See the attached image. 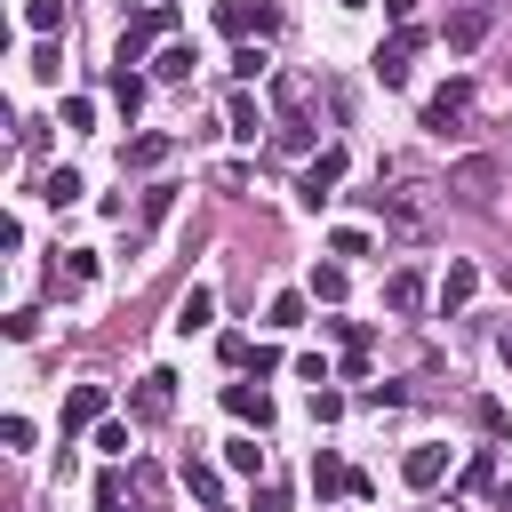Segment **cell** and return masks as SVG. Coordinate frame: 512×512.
Segmentation results:
<instances>
[{
  "label": "cell",
  "mask_w": 512,
  "mask_h": 512,
  "mask_svg": "<svg viewBox=\"0 0 512 512\" xmlns=\"http://www.w3.org/2000/svg\"><path fill=\"white\" fill-rule=\"evenodd\" d=\"M440 176L424 168V160H384L376 168V192H368V208L384 216V232H400V240H424L432 224H440Z\"/></svg>",
  "instance_id": "cell-1"
},
{
  "label": "cell",
  "mask_w": 512,
  "mask_h": 512,
  "mask_svg": "<svg viewBox=\"0 0 512 512\" xmlns=\"http://www.w3.org/2000/svg\"><path fill=\"white\" fill-rule=\"evenodd\" d=\"M168 32H176V8H168V0H144V8L128 16V32H120V64H144V48L168 40Z\"/></svg>",
  "instance_id": "cell-2"
},
{
  "label": "cell",
  "mask_w": 512,
  "mask_h": 512,
  "mask_svg": "<svg viewBox=\"0 0 512 512\" xmlns=\"http://www.w3.org/2000/svg\"><path fill=\"white\" fill-rule=\"evenodd\" d=\"M464 120H472V80H448V88L424 96V128H432V136H456Z\"/></svg>",
  "instance_id": "cell-3"
},
{
  "label": "cell",
  "mask_w": 512,
  "mask_h": 512,
  "mask_svg": "<svg viewBox=\"0 0 512 512\" xmlns=\"http://www.w3.org/2000/svg\"><path fill=\"white\" fill-rule=\"evenodd\" d=\"M488 32H496V8H488V0H464V8H456V16L440 24V40H448L456 56H472V48L488 40Z\"/></svg>",
  "instance_id": "cell-4"
},
{
  "label": "cell",
  "mask_w": 512,
  "mask_h": 512,
  "mask_svg": "<svg viewBox=\"0 0 512 512\" xmlns=\"http://www.w3.org/2000/svg\"><path fill=\"white\" fill-rule=\"evenodd\" d=\"M424 40H432L424 24H400V32H392V40L376 48V80H384V88H408V56H416Z\"/></svg>",
  "instance_id": "cell-5"
},
{
  "label": "cell",
  "mask_w": 512,
  "mask_h": 512,
  "mask_svg": "<svg viewBox=\"0 0 512 512\" xmlns=\"http://www.w3.org/2000/svg\"><path fill=\"white\" fill-rule=\"evenodd\" d=\"M128 408H136L144 424H168V416H176V376H168V368H144L136 392H128Z\"/></svg>",
  "instance_id": "cell-6"
},
{
  "label": "cell",
  "mask_w": 512,
  "mask_h": 512,
  "mask_svg": "<svg viewBox=\"0 0 512 512\" xmlns=\"http://www.w3.org/2000/svg\"><path fill=\"white\" fill-rule=\"evenodd\" d=\"M336 184H344V152L328 144L320 160H304V176H296V200H304V208H320V200H336Z\"/></svg>",
  "instance_id": "cell-7"
},
{
  "label": "cell",
  "mask_w": 512,
  "mask_h": 512,
  "mask_svg": "<svg viewBox=\"0 0 512 512\" xmlns=\"http://www.w3.org/2000/svg\"><path fill=\"white\" fill-rule=\"evenodd\" d=\"M272 24H280V16H272V8H256V0H216V32H224V40H240V48H248V32H272Z\"/></svg>",
  "instance_id": "cell-8"
},
{
  "label": "cell",
  "mask_w": 512,
  "mask_h": 512,
  "mask_svg": "<svg viewBox=\"0 0 512 512\" xmlns=\"http://www.w3.org/2000/svg\"><path fill=\"white\" fill-rule=\"evenodd\" d=\"M312 488H320V496H368V472H352L344 456L320 448V456H312Z\"/></svg>",
  "instance_id": "cell-9"
},
{
  "label": "cell",
  "mask_w": 512,
  "mask_h": 512,
  "mask_svg": "<svg viewBox=\"0 0 512 512\" xmlns=\"http://www.w3.org/2000/svg\"><path fill=\"white\" fill-rule=\"evenodd\" d=\"M224 408L240 416V424H256V432H272V392L248 376V384H224Z\"/></svg>",
  "instance_id": "cell-10"
},
{
  "label": "cell",
  "mask_w": 512,
  "mask_h": 512,
  "mask_svg": "<svg viewBox=\"0 0 512 512\" xmlns=\"http://www.w3.org/2000/svg\"><path fill=\"white\" fill-rule=\"evenodd\" d=\"M88 424H104V384H72L64 392V440L88 432Z\"/></svg>",
  "instance_id": "cell-11"
},
{
  "label": "cell",
  "mask_w": 512,
  "mask_h": 512,
  "mask_svg": "<svg viewBox=\"0 0 512 512\" xmlns=\"http://www.w3.org/2000/svg\"><path fill=\"white\" fill-rule=\"evenodd\" d=\"M440 472H448V448H440V440H424V448L400 456V480H408V488H440Z\"/></svg>",
  "instance_id": "cell-12"
},
{
  "label": "cell",
  "mask_w": 512,
  "mask_h": 512,
  "mask_svg": "<svg viewBox=\"0 0 512 512\" xmlns=\"http://www.w3.org/2000/svg\"><path fill=\"white\" fill-rule=\"evenodd\" d=\"M472 288H480V264H464V256H456V264L440 272V312H464V304H472Z\"/></svg>",
  "instance_id": "cell-13"
},
{
  "label": "cell",
  "mask_w": 512,
  "mask_h": 512,
  "mask_svg": "<svg viewBox=\"0 0 512 512\" xmlns=\"http://www.w3.org/2000/svg\"><path fill=\"white\" fill-rule=\"evenodd\" d=\"M448 184H456L464 200H488V192H496V160H456V176H448Z\"/></svg>",
  "instance_id": "cell-14"
},
{
  "label": "cell",
  "mask_w": 512,
  "mask_h": 512,
  "mask_svg": "<svg viewBox=\"0 0 512 512\" xmlns=\"http://www.w3.org/2000/svg\"><path fill=\"white\" fill-rule=\"evenodd\" d=\"M424 296H432L424 272H392V280H384V304H392V312H424Z\"/></svg>",
  "instance_id": "cell-15"
},
{
  "label": "cell",
  "mask_w": 512,
  "mask_h": 512,
  "mask_svg": "<svg viewBox=\"0 0 512 512\" xmlns=\"http://www.w3.org/2000/svg\"><path fill=\"white\" fill-rule=\"evenodd\" d=\"M216 320V288H184V304H176V336H192V328H208Z\"/></svg>",
  "instance_id": "cell-16"
},
{
  "label": "cell",
  "mask_w": 512,
  "mask_h": 512,
  "mask_svg": "<svg viewBox=\"0 0 512 512\" xmlns=\"http://www.w3.org/2000/svg\"><path fill=\"white\" fill-rule=\"evenodd\" d=\"M152 72H160V80H192V72H200V56H192L184 40H168V48L152 56Z\"/></svg>",
  "instance_id": "cell-17"
},
{
  "label": "cell",
  "mask_w": 512,
  "mask_h": 512,
  "mask_svg": "<svg viewBox=\"0 0 512 512\" xmlns=\"http://www.w3.org/2000/svg\"><path fill=\"white\" fill-rule=\"evenodd\" d=\"M104 88H112V104H120V112H128V120H136V112H144V80H136V72H128V64H112V80H104Z\"/></svg>",
  "instance_id": "cell-18"
},
{
  "label": "cell",
  "mask_w": 512,
  "mask_h": 512,
  "mask_svg": "<svg viewBox=\"0 0 512 512\" xmlns=\"http://www.w3.org/2000/svg\"><path fill=\"white\" fill-rule=\"evenodd\" d=\"M224 128H232L240 144H256V128H264V112H256V96H232V104H224Z\"/></svg>",
  "instance_id": "cell-19"
},
{
  "label": "cell",
  "mask_w": 512,
  "mask_h": 512,
  "mask_svg": "<svg viewBox=\"0 0 512 512\" xmlns=\"http://www.w3.org/2000/svg\"><path fill=\"white\" fill-rule=\"evenodd\" d=\"M160 160H168V136H128V152H120V168H136V176L160 168Z\"/></svg>",
  "instance_id": "cell-20"
},
{
  "label": "cell",
  "mask_w": 512,
  "mask_h": 512,
  "mask_svg": "<svg viewBox=\"0 0 512 512\" xmlns=\"http://www.w3.org/2000/svg\"><path fill=\"white\" fill-rule=\"evenodd\" d=\"M304 312H312V296H304V288H280L264 320H272V328H304Z\"/></svg>",
  "instance_id": "cell-21"
},
{
  "label": "cell",
  "mask_w": 512,
  "mask_h": 512,
  "mask_svg": "<svg viewBox=\"0 0 512 512\" xmlns=\"http://www.w3.org/2000/svg\"><path fill=\"white\" fill-rule=\"evenodd\" d=\"M64 16H72V0H24V24L48 40V32H64Z\"/></svg>",
  "instance_id": "cell-22"
},
{
  "label": "cell",
  "mask_w": 512,
  "mask_h": 512,
  "mask_svg": "<svg viewBox=\"0 0 512 512\" xmlns=\"http://www.w3.org/2000/svg\"><path fill=\"white\" fill-rule=\"evenodd\" d=\"M80 192H88V184H80L72 168H48V176H40V200H56V208H72Z\"/></svg>",
  "instance_id": "cell-23"
},
{
  "label": "cell",
  "mask_w": 512,
  "mask_h": 512,
  "mask_svg": "<svg viewBox=\"0 0 512 512\" xmlns=\"http://www.w3.org/2000/svg\"><path fill=\"white\" fill-rule=\"evenodd\" d=\"M96 280V248H64V272H56V288H88Z\"/></svg>",
  "instance_id": "cell-24"
},
{
  "label": "cell",
  "mask_w": 512,
  "mask_h": 512,
  "mask_svg": "<svg viewBox=\"0 0 512 512\" xmlns=\"http://www.w3.org/2000/svg\"><path fill=\"white\" fill-rule=\"evenodd\" d=\"M184 488H192L200 504H224V496H216V464H200V456H184Z\"/></svg>",
  "instance_id": "cell-25"
},
{
  "label": "cell",
  "mask_w": 512,
  "mask_h": 512,
  "mask_svg": "<svg viewBox=\"0 0 512 512\" xmlns=\"http://www.w3.org/2000/svg\"><path fill=\"white\" fill-rule=\"evenodd\" d=\"M264 72H272V56H264L256 40H248V48H232V80H264Z\"/></svg>",
  "instance_id": "cell-26"
},
{
  "label": "cell",
  "mask_w": 512,
  "mask_h": 512,
  "mask_svg": "<svg viewBox=\"0 0 512 512\" xmlns=\"http://www.w3.org/2000/svg\"><path fill=\"white\" fill-rule=\"evenodd\" d=\"M272 96H280L288 112H304V104H312V80H304V72H280V80H272Z\"/></svg>",
  "instance_id": "cell-27"
},
{
  "label": "cell",
  "mask_w": 512,
  "mask_h": 512,
  "mask_svg": "<svg viewBox=\"0 0 512 512\" xmlns=\"http://www.w3.org/2000/svg\"><path fill=\"white\" fill-rule=\"evenodd\" d=\"M328 256H368V232H360V224H336V232H328Z\"/></svg>",
  "instance_id": "cell-28"
},
{
  "label": "cell",
  "mask_w": 512,
  "mask_h": 512,
  "mask_svg": "<svg viewBox=\"0 0 512 512\" xmlns=\"http://www.w3.org/2000/svg\"><path fill=\"white\" fill-rule=\"evenodd\" d=\"M344 408H352V400H344V392H328V384H312V424H336V416H344Z\"/></svg>",
  "instance_id": "cell-29"
},
{
  "label": "cell",
  "mask_w": 512,
  "mask_h": 512,
  "mask_svg": "<svg viewBox=\"0 0 512 512\" xmlns=\"http://www.w3.org/2000/svg\"><path fill=\"white\" fill-rule=\"evenodd\" d=\"M224 464H232V472H264V448H256V440H224Z\"/></svg>",
  "instance_id": "cell-30"
},
{
  "label": "cell",
  "mask_w": 512,
  "mask_h": 512,
  "mask_svg": "<svg viewBox=\"0 0 512 512\" xmlns=\"http://www.w3.org/2000/svg\"><path fill=\"white\" fill-rule=\"evenodd\" d=\"M168 208H176V184H152V192H144V208H136V216H144V224H160V216H168Z\"/></svg>",
  "instance_id": "cell-31"
},
{
  "label": "cell",
  "mask_w": 512,
  "mask_h": 512,
  "mask_svg": "<svg viewBox=\"0 0 512 512\" xmlns=\"http://www.w3.org/2000/svg\"><path fill=\"white\" fill-rule=\"evenodd\" d=\"M312 296L336 304V296H344V264H320V272H312Z\"/></svg>",
  "instance_id": "cell-32"
},
{
  "label": "cell",
  "mask_w": 512,
  "mask_h": 512,
  "mask_svg": "<svg viewBox=\"0 0 512 512\" xmlns=\"http://www.w3.org/2000/svg\"><path fill=\"white\" fill-rule=\"evenodd\" d=\"M32 336H40V312L16 304V312H8V344H32Z\"/></svg>",
  "instance_id": "cell-33"
},
{
  "label": "cell",
  "mask_w": 512,
  "mask_h": 512,
  "mask_svg": "<svg viewBox=\"0 0 512 512\" xmlns=\"http://www.w3.org/2000/svg\"><path fill=\"white\" fill-rule=\"evenodd\" d=\"M488 480H496V448H480V456H472V464H464V488H472V496H480V488H488Z\"/></svg>",
  "instance_id": "cell-34"
},
{
  "label": "cell",
  "mask_w": 512,
  "mask_h": 512,
  "mask_svg": "<svg viewBox=\"0 0 512 512\" xmlns=\"http://www.w3.org/2000/svg\"><path fill=\"white\" fill-rule=\"evenodd\" d=\"M96 448H104V456H128V424L104 416V424H96Z\"/></svg>",
  "instance_id": "cell-35"
},
{
  "label": "cell",
  "mask_w": 512,
  "mask_h": 512,
  "mask_svg": "<svg viewBox=\"0 0 512 512\" xmlns=\"http://www.w3.org/2000/svg\"><path fill=\"white\" fill-rule=\"evenodd\" d=\"M360 408H400V384H360Z\"/></svg>",
  "instance_id": "cell-36"
},
{
  "label": "cell",
  "mask_w": 512,
  "mask_h": 512,
  "mask_svg": "<svg viewBox=\"0 0 512 512\" xmlns=\"http://www.w3.org/2000/svg\"><path fill=\"white\" fill-rule=\"evenodd\" d=\"M0 440L8 448H32V416H0Z\"/></svg>",
  "instance_id": "cell-37"
},
{
  "label": "cell",
  "mask_w": 512,
  "mask_h": 512,
  "mask_svg": "<svg viewBox=\"0 0 512 512\" xmlns=\"http://www.w3.org/2000/svg\"><path fill=\"white\" fill-rule=\"evenodd\" d=\"M248 512H288V488H280V480H264V488H256V504H248Z\"/></svg>",
  "instance_id": "cell-38"
},
{
  "label": "cell",
  "mask_w": 512,
  "mask_h": 512,
  "mask_svg": "<svg viewBox=\"0 0 512 512\" xmlns=\"http://www.w3.org/2000/svg\"><path fill=\"white\" fill-rule=\"evenodd\" d=\"M96 512H120V472H104V480H96Z\"/></svg>",
  "instance_id": "cell-39"
},
{
  "label": "cell",
  "mask_w": 512,
  "mask_h": 512,
  "mask_svg": "<svg viewBox=\"0 0 512 512\" xmlns=\"http://www.w3.org/2000/svg\"><path fill=\"white\" fill-rule=\"evenodd\" d=\"M384 16L392 24H416V0H384Z\"/></svg>",
  "instance_id": "cell-40"
},
{
  "label": "cell",
  "mask_w": 512,
  "mask_h": 512,
  "mask_svg": "<svg viewBox=\"0 0 512 512\" xmlns=\"http://www.w3.org/2000/svg\"><path fill=\"white\" fill-rule=\"evenodd\" d=\"M496 344H504V360H512V328H504V336H496Z\"/></svg>",
  "instance_id": "cell-41"
},
{
  "label": "cell",
  "mask_w": 512,
  "mask_h": 512,
  "mask_svg": "<svg viewBox=\"0 0 512 512\" xmlns=\"http://www.w3.org/2000/svg\"><path fill=\"white\" fill-rule=\"evenodd\" d=\"M336 8H368V0H336Z\"/></svg>",
  "instance_id": "cell-42"
}]
</instances>
